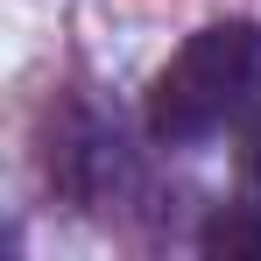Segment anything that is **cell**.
<instances>
[{
    "mask_svg": "<svg viewBox=\"0 0 261 261\" xmlns=\"http://www.w3.org/2000/svg\"><path fill=\"white\" fill-rule=\"evenodd\" d=\"M205 247L212 254H261V113L247 120V148H240V198L212 212Z\"/></svg>",
    "mask_w": 261,
    "mask_h": 261,
    "instance_id": "3",
    "label": "cell"
},
{
    "mask_svg": "<svg viewBox=\"0 0 261 261\" xmlns=\"http://www.w3.org/2000/svg\"><path fill=\"white\" fill-rule=\"evenodd\" d=\"M49 184L71 198V205H85V212H113V205H127L134 191V148H127V127L113 120V113H99L85 99H64V113H57V127H49Z\"/></svg>",
    "mask_w": 261,
    "mask_h": 261,
    "instance_id": "2",
    "label": "cell"
},
{
    "mask_svg": "<svg viewBox=\"0 0 261 261\" xmlns=\"http://www.w3.org/2000/svg\"><path fill=\"white\" fill-rule=\"evenodd\" d=\"M261 113V29L254 21H205L148 85V141L155 148H205L226 127Z\"/></svg>",
    "mask_w": 261,
    "mask_h": 261,
    "instance_id": "1",
    "label": "cell"
}]
</instances>
